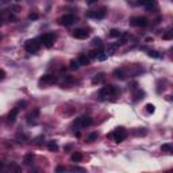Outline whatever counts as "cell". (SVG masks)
<instances>
[{"instance_id":"obj_1","label":"cell","mask_w":173,"mask_h":173,"mask_svg":"<svg viewBox=\"0 0 173 173\" xmlns=\"http://www.w3.org/2000/svg\"><path fill=\"white\" fill-rule=\"evenodd\" d=\"M24 49H26V51L34 54V53H37L41 49V43H39V41H37V39H28L24 43Z\"/></svg>"},{"instance_id":"obj_2","label":"cell","mask_w":173,"mask_h":173,"mask_svg":"<svg viewBox=\"0 0 173 173\" xmlns=\"http://www.w3.org/2000/svg\"><path fill=\"white\" fill-rule=\"evenodd\" d=\"M130 24L134 27H145L149 24V20L146 19L145 16H134L130 19Z\"/></svg>"},{"instance_id":"obj_3","label":"cell","mask_w":173,"mask_h":173,"mask_svg":"<svg viewBox=\"0 0 173 173\" xmlns=\"http://www.w3.org/2000/svg\"><path fill=\"white\" fill-rule=\"evenodd\" d=\"M115 93H116V89H115L114 85H106V86H103L102 89H100V92H99V95H100V98H102V99L111 98V96H114Z\"/></svg>"},{"instance_id":"obj_4","label":"cell","mask_w":173,"mask_h":173,"mask_svg":"<svg viewBox=\"0 0 173 173\" xmlns=\"http://www.w3.org/2000/svg\"><path fill=\"white\" fill-rule=\"evenodd\" d=\"M76 22V16L73 14H66V15L61 16L58 19V23L61 26H71L72 23H75Z\"/></svg>"},{"instance_id":"obj_5","label":"cell","mask_w":173,"mask_h":173,"mask_svg":"<svg viewBox=\"0 0 173 173\" xmlns=\"http://www.w3.org/2000/svg\"><path fill=\"white\" fill-rule=\"evenodd\" d=\"M126 131H125V129H123V127H120V129H116L114 131V133L111 134V137L114 138V141L115 142H122V141H125V138H126Z\"/></svg>"},{"instance_id":"obj_6","label":"cell","mask_w":173,"mask_h":173,"mask_svg":"<svg viewBox=\"0 0 173 173\" xmlns=\"http://www.w3.org/2000/svg\"><path fill=\"white\" fill-rule=\"evenodd\" d=\"M75 126H79V127H89L92 125V119L89 116H81V118H77L73 123Z\"/></svg>"},{"instance_id":"obj_7","label":"cell","mask_w":173,"mask_h":173,"mask_svg":"<svg viewBox=\"0 0 173 173\" xmlns=\"http://www.w3.org/2000/svg\"><path fill=\"white\" fill-rule=\"evenodd\" d=\"M41 42H42L46 47H51L53 46V43H54V34H51V33L43 34V35L41 37Z\"/></svg>"},{"instance_id":"obj_8","label":"cell","mask_w":173,"mask_h":173,"mask_svg":"<svg viewBox=\"0 0 173 173\" xmlns=\"http://www.w3.org/2000/svg\"><path fill=\"white\" fill-rule=\"evenodd\" d=\"M57 81V77L54 75H43L39 79V84L41 85H50V84H54Z\"/></svg>"},{"instance_id":"obj_9","label":"cell","mask_w":173,"mask_h":173,"mask_svg":"<svg viewBox=\"0 0 173 173\" xmlns=\"http://www.w3.org/2000/svg\"><path fill=\"white\" fill-rule=\"evenodd\" d=\"M106 8H100V10H96V11H91L86 14L88 18H95V19H103L106 16Z\"/></svg>"},{"instance_id":"obj_10","label":"cell","mask_w":173,"mask_h":173,"mask_svg":"<svg viewBox=\"0 0 173 173\" xmlns=\"http://www.w3.org/2000/svg\"><path fill=\"white\" fill-rule=\"evenodd\" d=\"M73 37H75L76 39H86L88 37H89V33L84 30V28H76L75 31H73Z\"/></svg>"},{"instance_id":"obj_11","label":"cell","mask_w":173,"mask_h":173,"mask_svg":"<svg viewBox=\"0 0 173 173\" xmlns=\"http://www.w3.org/2000/svg\"><path fill=\"white\" fill-rule=\"evenodd\" d=\"M18 114H19V108H12L11 111H10V114H8V122L10 123H14L16 120V116H18Z\"/></svg>"},{"instance_id":"obj_12","label":"cell","mask_w":173,"mask_h":173,"mask_svg":"<svg viewBox=\"0 0 173 173\" xmlns=\"http://www.w3.org/2000/svg\"><path fill=\"white\" fill-rule=\"evenodd\" d=\"M77 61H79V64L80 65H83V66H88V65L91 64V58L85 54H80V57H79Z\"/></svg>"},{"instance_id":"obj_13","label":"cell","mask_w":173,"mask_h":173,"mask_svg":"<svg viewBox=\"0 0 173 173\" xmlns=\"http://www.w3.org/2000/svg\"><path fill=\"white\" fill-rule=\"evenodd\" d=\"M138 4L145 6L147 10H152V7L156 6V1H154V0H138Z\"/></svg>"},{"instance_id":"obj_14","label":"cell","mask_w":173,"mask_h":173,"mask_svg":"<svg viewBox=\"0 0 173 173\" xmlns=\"http://www.w3.org/2000/svg\"><path fill=\"white\" fill-rule=\"evenodd\" d=\"M114 76L116 77V79H120V80L126 79V73H125L123 69H116V71H114Z\"/></svg>"},{"instance_id":"obj_15","label":"cell","mask_w":173,"mask_h":173,"mask_svg":"<svg viewBox=\"0 0 173 173\" xmlns=\"http://www.w3.org/2000/svg\"><path fill=\"white\" fill-rule=\"evenodd\" d=\"M103 80H104V73H98V75L92 79V84H100Z\"/></svg>"},{"instance_id":"obj_16","label":"cell","mask_w":173,"mask_h":173,"mask_svg":"<svg viewBox=\"0 0 173 173\" xmlns=\"http://www.w3.org/2000/svg\"><path fill=\"white\" fill-rule=\"evenodd\" d=\"M47 149L50 150V152H58V145H57V143H55L54 141H49L47 142Z\"/></svg>"},{"instance_id":"obj_17","label":"cell","mask_w":173,"mask_h":173,"mask_svg":"<svg viewBox=\"0 0 173 173\" xmlns=\"http://www.w3.org/2000/svg\"><path fill=\"white\" fill-rule=\"evenodd\" d=\"M33 160H34V156H33L31 153L26 154V156H24V158H23L24 165H31V164H33Z\"/></svg>"},{"instance_id":"obj_18","label":"cell","mask_w":173,"mask_h":173,"mask_svg":"<svg viewBox=\"0 0 173 173\" xmlns=\"http://www.w3.org/2000/svg\"><path fill=\"white\" fill-rule=\"evenodd\" d=\"M83 160V154L80 153V152H75V153L72 154V161L73 162H80Z\"/></svg>"},{"instance_id":"obj_19","label":"cell","mask_w":173,"mask_h":173,"mask_svg":"<svg viewBox=\"0 0 173 173\" xmlns=\"http://www.w3.org/2000/svg\"><path fill=\"white\" fill-rule=\"evenodd\" d=\"M120 34H122V33L119 31V30H116V28H112V30H111L110 31V37H114V38H116V37H120Z\"/></svg>"},{"instance_id":"obj_20","label":"cell","mask_w":173,"mask_h":173,"mask_svg":"<svg viewBox=\"0 0 173 173\" xmlns=\"http://www.w3.org/2000/svg\"><path fill=\"white\" fill-rule=\"evenodd\" d=\"M118 47H119V46L116 45V43H114V45H110V46H108V55H110V54H114L115 50H116Z\"/></svg>"},{"instance_id":"obj_21","label":"cell","mask_w":173,"mask_h":173,"mask_svg":"<svg viewBox=\"0 0 173 173\" xmlns=\"http://www.w3.org/2000/svg\"><path fill=\"white\" fill-rule=\"evenodd\" d=\"M149 55H150V57H153V58H161V57H162V55L160 54L158 51H156V50H150Z\"/></svg>"},{"instance_id":"obj_22","label":"cell","mask_w":173,"mask_h":173,"mask_svg":"<svg viewBox=\"0 0 173 173\" xmlns=\"http://www.w3.org/2000/svg\"><path fill=\"white\" fill-rule=\"evenodd\" d=\"M79 65H80L79 61H75V60H72V61H71V66H69V68H71L72 71H76V69L79 68Z\"/></svg>"},{"instance_id":"obj_23","label":"cell","mask_w":173,"mask_h":173,"mask_svg":"<svg viewBox=\"0 0 173 173\" xmlns=\"http://www.w3.org/2000/svg\"><path fill=\"white\" fill-rule=\"evenodd\" d=\"M161 149L164 150V152H169V153H170V152L173 150V147H172V145H169V143H164Z\"/></svg>"},{"instance_id":"obj_24","label":"cell","mask_w":173,"mask_h":173,"mask_svg":"<svg viewBox=\"0 0 173 173\" xmlns=\"http://www.w3.org/2000/svg\"><path fill=\"white\" fill-rule=\"evenodd\" d=\"M172 38H173V33L172 31H168L166 34L162 35V39H165V41H169V39H172Z\"/></svg>"},{"instance_id":"obj_25","label":"cell","mask_w":173,"mask_h":173,"mask_svg":"<svg viewBox=\"0 0 173 173\" xmlns=\"http://www.w3.org/2000/svg\"><path fill=\"white\" fill-rule=\"evenodd\" d=\"M143 96H145V93H143L142 91H138L137 93L134 95V98H135V100H141V99H143Z\"/></svg>"},{"instance_id":"obj_26","label":"cell","mask_w":173,"mask_h":173,"mask_svg":"<svg viewBox=\"0 0 173 173\" xmlns=\"http://www.w3.org/2000/svg\"><path fill=\"white\" fill-rule=\"evenodd\" d=\"M145 108H146V111H147L149 114H153V112H154V108H156V107H154L153 104H150V103H149V104H146Z\"/></svg>"},{"instance_id":"obj_27","label":"cell","mask_w":173,"mask_h":173,"mask_svg":"<svg viewBox=\"0 0 173 173\" xmlns=\"http://www.w3.org/2000/svg\"><path fill=\"white\" fill-rule=\"evenodd\" d=\"M38 115H39V110H38V108H35V110H34V112H30V114H28L27 118H37Z\"/></svg>"},{"instance_id":"obj_28","label":"cell","mask_w":173,"mask_h":173,"mask_svg":"<svg viewBox=\"0 0 173 173\" xmlns=\"http://www.w3.org/2000/svg\"><path fill=\"white\" fill-rule=\"evenodd\" d=\"M95 139H98V134H96V133H93V134H91L89 137L86 138V141H88V142H93Z\"/></svg>"},{"instance_id":"obj_29","label":"cell","mask_w":173,"mask_h":173,"mask_svg":"<svg viewBox=\"0 0 173 173\" xmlns=\"http://www.w3.org/2000/svg\"><path fill=\"white\" fill-rule=\"evenodd\" d=\"M92 43H93V45H96V46H99V47H102V39H100V38H93Z\"/></svg>"},{"instance_id":"obj_30","label":"cell","mask_w":173,"mask_h":173,"mask_svg":"<svg viewBox=\"0 0 173 173\" xmlns=\"http://www.w3.org/2000/svg\"><path fill=\"white\" fill-rule=\"evenodd\" d=\"M106 58H107V54H103V53H100V54L98 55V60H99V61H104Z\"/></svg>"},{"instance_id":"obj_31","label":"cell","mask_w":173,"mask_h":173,"mask_svg":"<svg viewBox=\"0 0 173 173\" xmlns=\"http://www.w3.org/2000/svg\"><path fill=\"white\" fill-rule=\"evenodd\" d=\"M28 19H31V20L38 19V14H30V15H28Z\"/></svg>"},{"instance_id":"obj_32","label":"cell","mask_w":173,"mask_h":173,"mask_svg":"<svg viewBox=\"0 0 173 173\" xmlns=\"http://www.w3.org/2000/svg\"><path fill=\"white\" fill-rule=\"evenodd\" d=\"M71 170H80V172H84L83 168H79V166H72Z\"/></svg>"},{"instance_id":"obj_33","label":"cell","mask_w":173,"mask_h":173,"mask_svg":"<svg viewBox=\"0 0 173 173\" xmlns=\"http://www.w3.org/2000/svg\"><path fill=\"white\" fill-rule=\"evenodd\" d=\"M4 77H6V72L3 69H0V80H3Z\"/></svg>"},{"instance_id":"obj_34","label":"cell","mask_w":173,"mask_h":173,"mask_svg":"<svg viewBox=\"0 0 173 173\" xmlns=\"http://www.w3.org/2000/svg\"><path fill=\"white\" fill-rule=\"evenodd\" d=\"M130 85H131V86H130L131 89H135V88H137V85H138V84H137V83H131V84H130Z\"/></svg>"},{"instance_id":"obj_35","label":"cell","mask_w":173,"mask_h":173,"mask_svg":"<svg viewBox=\"0 0 173 173\" xmlns=\"http://www.w3.org/2000/svg\"><path fill=\"white\" fill-rule=\"evenodd\" d=\"M64 170H65L64 166H57V172H64Z\"/></svg>"},{"instance_id":"obj_36","label":"cell","mask_w":173,"mask_h":173,"mask_svg":"<svg viewBox=\"0 0 173 173\" xmlns=\"http://www.w3.org/2000/svg\"><path fill=\"white\" fill-rule=\"evenodd\" d=\"M98 0H86V4H95Z\"/></svg>"},{"instance_id":"obj_37","label":"cell","mask_w":173,"mask_h":173,"mask_svg":"<svg viewBox=\"0 0 173 173\" xmlns=\"http://www.w3.org/2000/svg\"><path fill=\"white\" fill-rule=\"evenodd\" d=\"M146 42H153V38H150V37H147V38H146Z\"/></svg>"},{"instance_id":"obj_38","label":"cell","mask_w":173,"mask_h":173,"mask_svg":"<svg viewBox=\"0 0 173 173\" xmlns=\"http://www.w3.org/2000/svg\"><path fill=\"white\" fill-rule=\"evenodd\" d=\"M3 168H4V164H3V162H1V161H0V170L3 169Z\"/></svg>"},{"instance_id":"obj_39","label":"cell","mask_w":173,"mask_h":173,"mask_svg":"<svg viewBox=\"0 0 173 173\" xmlns=\"http://www.w3.org/2000/svg\"><path fill=\"white\" fill-rule=\"evenodd\" d=\"M1 24H3V19H0V27H1Z\"/></svg>"},{"instance_id":"obj_40","label":"cell","mask_w":173,"mask_h":173,"mask_svg":"<svg viewBox=\"0 0 173 173\" xmlns=\"http://www.w3.org/2000/svg\"><path fill=\"white\" fill-rule=\"evenodd\" d=\"M68 1H75V0H68Z\"/></svg>"}]
</instances>
